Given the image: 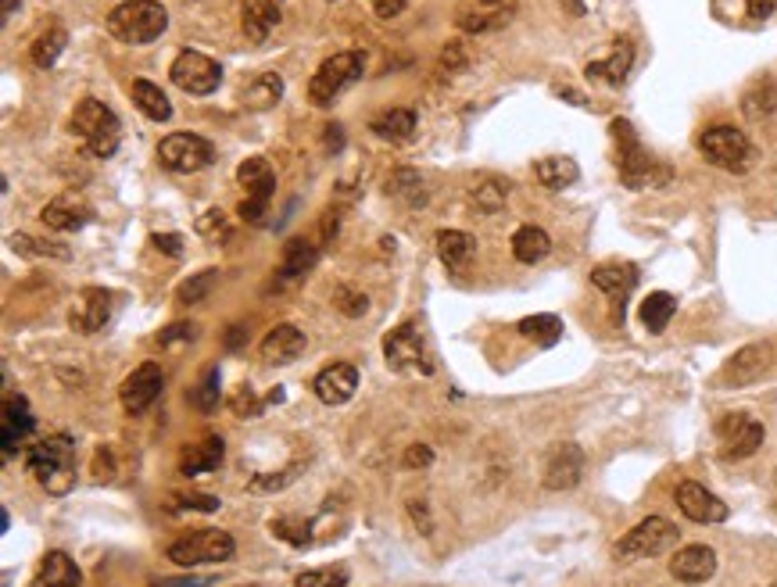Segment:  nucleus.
I'll list each match as a JSON object with an SVG mask.
<instances>
[{
    "label": "nucleus",
    "instance_id": "1",
    "mask_svg": "<svg viewBox=\"0 0 777 587\" xmlns=\"http://www.w3.org/2000/svg\"><path fill=\"white\" fill-rule=\"evenodd\" d=\"M613 137H616V162H620V179H624L627 190H649V187H663L670 183V169L659 162H652L649 154L641 151L638 137L627 119H613Z\"/></svg>",
    "mask_w": 777,
    "mask_h": 587
},
{
    "label": "nucleus",
    "instance_id": "2",
    "mask_svg": "<svg viewBox=\"0 0 777 587\" xmlns=\"http://www.w3.org/2000/svg\"><path fill=\"white\" fill-rule=\"evenodd\" d=\"M29 469L47 494H69L76 484V448L69 437H47L29 451Z\"/></svg>",
    "mask_w": 777,
    "mask_h": 587
},
{
    "label": "nucleus",
    "instance_id": "3",
    "mask_svg": "<svg viewBox=\"0 0 777 587\" xmlns=\"http://www.w3.org/2000/svg\"><path fill=\"white\" fill-rule=\"evenodd\" d=\"M72 133H76V137L86 144V151L97 154V158H111V154L119 151V140H122L119 115H115L104 101H97V97H86V101L72 111Z\"/></svg>",
    "mask_w": 777,
    "mask_h": 587
},
{
    "label": "nucleus",
    "instance_id": "4",
    "mask_svg": "<svg viewBox=\"0 0 777 587\" xmlns=\"http://www.w3.org/2000/svg\"><path fill=\"white\" fill-rule=\"evenodd\" d=\"M169 26V11L158 0H126L108 15V33L122 43H151Z\"/></svg>",
    "mask_w": 777,
    "mask_h": 587
},
{
    "label": "nucleus",
    "instance_id": "5",
    "mask_svg": "<svg viewBox=\"0 0 777 587\" xmlns=\"http://www.w3.org/2000/svg\"><path fill=\"white\" fill-rule=\"evenodd\" d=\"M362 69H366V54L362 51H341L326 58L316 69V76H312V83H308V101L316 108H330L348 86L359 83Z\"/></svg>",
    "mask_w": 777,
    "mask_h": 587
},
{
    "label": "nucleus",
    "instance_id": "6",
    "mask_svg": "<svg viewBox=\"0 0 777 587\" xmlns=\"http://www.w3.org/2000/svg\"><path fill=\"white\" fill-rule=\"evenodd\" d=\"M677 541H681V530H677V523H670V519H663V516H649V519H641L638 527L627 530V534L616 541L613 559L616 562L656 559V555H663L666 548H674Z\"/></svg>",
    "mask_w": 777,
    "mask_h": 587
},
{
    "label": "nucleus",
    "instance_id": "7",
    "mask_svg": "<svg viewBox=\"0 0 777 587\" xmlns=\"http://www.w3.org/2000/svg\"><path fill=\"white\" fill-rule=\"evenodd\" d=\"M699 154L724 172H745L756 158V147L738 126H709L699 137Z\"/></svg>",
    "mask_w": 777,
    "mask_h": 587
},
{
    "label": "nucleus",
    "instance_id": "8",
    "mask_svg": "<svg viewBox=\"0 0 777 587\" xmlns=\"http://www.w3.org/2000/svg\"><path fill=\"white\" fill-rule=\"evenodd\" d=\"M237 552V541H233L226 530H194V534L180 537L169 545V559L176 566H205V562H226Z\"/></svg>",
    "mask_w": 777,
    "mask_h": 587
},
{
    "label": "nucleus",
    "instance_id": "9",
    "mask_svg": "<svg viewBox=\"0 0 777 587\" xmlns=\"http://www.w3.org/2000/svg\"><path fill=\"white\" fill-rule=\"evenodd\" d=\"M237 183L248 190V197L240 201V219L262 222L265 219V208H269V201H273V190H276L273 165L265 162V158H248V162L237 169Z\"/></svg>",
    "mask_w": 777,
    "mask_h": 587
},
{
    "label": "nucleus",
    "instance_id": "10",
    "mask_svg": "<svg viewBox=\"0 0 777 587\" xmlns=\"http://www.w3.org/2000/svg\"><path fill=\"white\" fill-rule=\"evenodd\" d=\"M763 437H767L763 423L745 416V412H731V416H724L717 423V444H720V455H724L727 462L756 455V451L763 448Z\"/></svg>",
    "mask_w": 777,
    "mask_h": 587
},
{
    "label": "nucleus",
    "instance_id": "11",
    "mask_svg": "<svg viewBox=\"0 0 777 587\" xmlns=\"http://www.w3.org/2000/svg\"><path fill=\"white\" fill-rule=\"evenodd\" d=\"M384 358L394 373H430L434 362L427 355V344L419 337L416 323H402L384 337Z\"/></svg>",
    "mask_w": 777,
    "mask_h": 587
},
{
    "label": "nucleus",
    "instance_id": "12",
    "mask_svg": "<svg viewBox=\"0 0 777 587\" xmlns=\"http://www.w3.org/2000/svg\"><path fill=\"white\" fill-rule=\"evenodd\" d=\"M158 158L172 172H197L215 162V147L212 140L197 137V133H169L158 144Z\"/></svg>",
    "mask_w": 777,
    "mask_h": 587
},
{
    "label": "nucleus",
    "instance_id": "13",
    "mask_svg": "<svg viewBox=\"0 0 777 587\" xmlns=\"http://www.w3.org/2000/svg\"><path fill=\"white\" fill-rule=\"evenodd\" d=\"M172 83L180 86V90H187V94H194V97H208V94L219 90L222 69H219V61H212L208 54L183 51L180 58L172 61Z\"/></svg>",
    "mask_w": 777,
    "mask_h": 587
},
{
    "label": "nucleus",
    "instance_id": "14",
    "mask_svg": "<svg viewBox=\"0 0 777 587\" xmlns=\"http://www.w3.org/2000/svg\"><path fill=\"white\" fill-rule=\"evenodd\" d=\"M774 366V348L767 341L745 344L742 351L727 358L724 369H720V383L724 387H749V383L763 380V373Z\"/></svg>",
    "mask_w": 777,
    "mask_h": 587
},
{
    "label": "nucleus",
    "instance_id": "15",
    "mask_svg": "<svg viewBox=\"0 0 777 587\" xmlns=\"http://www.w3.org/2000/svg\"><path fill=\"white\" fill-rule=\"evenodd\" d=\"M165 391V373L158 362H144V366H137L133 373L122 380L119 387V401H122V409L126 412H144L151 409L154 401L162 398Z\"/></svg>",
    "mask_w": 777,
    "mask_h": 587
},
{
    "label": "nucleus",
    "instance_id": "16",
    "mask_svg": "<svg viewBox=\"0 0 777 587\" xmlns=\"http://www.w3.org/2000/svg\"><path fill=\"white\" fill-rule=\"evenodd\" d=\"M674 502L684 512V519H692L699 527H713V523L727 519V505L713 491H706L699 480H681L674 491Z\"/></svg>",
    "mask_w": 777,
    "mask_h": 587
},
{
    "label": "nucleus",
    "instance_id": "17",
    "mask_svg": "<svg viewBox=\"0 0 777 587\" xmlns=\"http://www.w3.org/2000/svg\"><path fill=\"white\" fill-rule=\"evenodd\" d=\"M584 473V451L573 441L555 444L545 459V487L548 491H570V487L581 484Z\"/></svg>",
    "mask_w": 777,
    "mask_h": 587
},
{
    "label": "nucleus",
    "instance_id": "18",
    "mask_svg": "<svg viewBox=\"0 0 777 587\" xmlns=\"http://www.w3.org/2000/svg\"><path fill=\"white\" fill-rule=\"evenodd\" d=\"M90 219H94V208L86 205L79 194L51 197V201L43 205V212H40V222L47 226V230H54V233H76V230H83Z\"/></svg>",
    "mask_w": 777,
    "mask_h": 587
},
{
    "label": "nucleus",
    "instance_id": "19",
    "mask_svg": "<svg viewBox=\"0 0 777 587\" xmlns=\"http://www.w3.org/2000/svg\"><path fill=\"white\" fill-rule=\"evenodd\" d=\"M108 319H111V290H101V287H86L69 312V323L76 333L104 330Z\"/></svg>",
    "mask_w": 777,
    "mask_h": 587
},
{
    "label": "nucleus",
    "instance_id": "20",
    "mask_svg": "<svg viewBox=\"0 0 777 587\" xmlns=\"http://www.w3.org/2000/svg\"><path fill=\"white\" fill-rule=\"evenodd\" d=\"M670 573L681 584H706L717 573V552L709 545H684L681 552H674L670 559Z\"/></svg>",
    "mask_w": 777,
    "mask_h": 587
},
{
    "label": "nucleus",
    "instance_id": "21",
    "mask_svg": "<svg viewBox=\"0 0 777 587\" xmlns=\"http://www.w3.org/2000/svg\"><path fill=\"white\" fill-rule=\"evenodd\" d=\"M516 15V0H477L473 8H466L459 15V29L462 33H491V29H502L509 18Z\"/></svg>",
    "mask_w": 777,
    "mask_h": 587
},
{
    "label": "nucleus",
    "instance_id": "22",
    "mask_svg": "<svg viewBox=\"0 0 777 587\" xmlns=\"http://www.w3.org/2000/svg\"><path fill=\"white\" fill-rule=\"evenodd\" d=\"M258 351H262L265 366H291V362L301 358V351H305V333H301L298 326L283 323V326H276V330L265 333Z\"/></svg>",
    "mask_w": 777,
    "mask_h": 587
},
{
    "label": "nucleus",
    "instance_id": "23",
    "mask_svg": "<svg viewBox=\"0 0 777 587\" xmlns=\"http://www.w3.org/2000/svg\"><path fill=\"white\" fill-rule=\"evenodd\" d=\"M312 387H316V398L326 401V405H344L351 394L359 391V369L348 366V362H333L312 380Z\"/></svg>",
    "mask_w": 777,
    "mask_h": 587
},
{
    "label": "nucleus",
    "instance_id": "24",
    "mask_svg": "<svg viewBox=\"0 0 777 587\" xmlns=\"http://www.w3.org/2000/svg\"><path fill=\"white\" fill-rule=\"evenodd\" d=\"M29 437H33V412H29V401L8 398V405H4V423H0V448H4V455H15Z\"/></svg>",
    "mask_w": 777,
    "mask_h": 587
},
{
    "label": "nucleus",
    "instance_id": "25",
    "mask_svg": "<svg viewBox=\"0 0 777 587\" xmlns=\"http://www.w3.org/2000/svg\"><path fill=\"white\" fill-rule=\"evenodd\" d=\"M631 65H634V47L627 40H616L613 51L606 58L598 61H588V79L591 83H609V86H620L627 76H631Z\"/></svg>",
    "mask_w": 777,
    "mask_h": 587
},
{
    "label": "nucleus",
    "instance_id": "26",
    "mask_svg": "<svg viewBox=\"0 0 777 587\" xmlns=\"http://www.w3.org/2000/svg\"><path fill=\"white\" fill-rule=\"evenodd\" d=\"M280 15V0H240V26H244V36H251L255 43L273 33Z\"/></svg>",
    "mask_w": 777,
    "mask_h": 587
},
{
    "label": "nucleus",
    "instance_id": "27",
    "mask_svg": "<svg viewBox=\"0 0 777 587\" xmlns=\"http://www.w3.org/2000/svg\"><path fill=\"white\" fill-rule=\"evenodd\" d=\"M222 455H226V444L219 434H208L205 441H197L194 448H187L180 455V473L183 477H201V473H212L222 466Z\"/></svg>",
    "mask_w": 777,
    "mask_h": 587
},
{
    "label": "nucleus",
    "instance_id": "28",
    "mask_svg": "<svg viewBox=\"0 0 777 587\" xmlns=\"http://www.w3.org/2000/svg\"><path fill=\"white\" fill-rule=\"evenodd\" d=\"M591 283H595L609 301H616L620 312H624V298L634 290V283H638V269H634V265H624V262L620 265H598L595 273H591Z\"/></svg>",
    "mask_w": 777,
    "mask_h": 587
},
{
    "label": "nucleus",
    "instance_id": "29",
    "mask_svg": "<svg viewBox=\"0 0 777 587\" xmlns=\"http://www.w3.org/2000/svg\"><path fill=\"white\" fill-rule=\"evenodd\" d=\"M319 255H323V244L316 240V233H312V237L287 240V247H283V262H280V276H283V280L305 276L308 269L319 262Z\"/></svg>",
    "mask_w": 777,
    "mask_h": 587
},
{
    "label": "nucleus",
    "instance_id": "30",
    "mask_svg": "<svg viewBox=\"0 0 777 587\" xmlns=\"http://www.w3.org/2000/svg\"><path fill=\"white\" fill-rule=\"evenodd\" d=\"M83 584V573L72 562L69 552H47L36 570V587H79Z\"/></svg>",
    "mask_w": 777,
    "mask_h": 587
},
{
    "label": "nucleus",
    "instance_id": "31",
    "mask_svg": "<svg viewBox=\"0 0 777 587\" xmlns=\"http://www.w3.org/2000/svg\"><path fill=\"white\" fill-rule=\"evenodd\" d=\"M280 97H283V79L276 76V72H258L255 79H248V83L240 86V104L251 111L276 108Z\"/></svg>",
    "mask_w": 777,
    "mask_h": 587
},
{
    "label": "nucleus",
    "instance_id": "32",
    "mask_svg": "<svg viewBox=\"0 0 777 587\" xmlns=\"http://www.w3.org/2000/svg\"><path fill=\"white\" fill-rule=\"evenodd\" d=\"M376 137L387 140V144H405V140L416 133V111L409 108H391V111H380L373 122H369Z\"/></svg>",
    "mask_w": 777,
    "mask_h": 587
},
{
    "label": "nucleus",
    "instance_id": "33",
    "mask_svg": "<svg viewBox=\"0 0 777 587\" xmlns=\"http://www.w3.org/2000/svg\"><path fill=\"white\" fill-rule=\"evenodd\" d=\"M534 179H538L545 190H566L581 179V169H577V162L566 158V154H552V158H541V162L534 165Z\"/></svg>",
    "mask_w": 777,
    "mask_h": 587
},
{
    "label": "nucleus",
    "instance_id": "34",
    "mask_svg": "<svg viewBox=\"0 0 777 587\" xmlns=\"http://www.w3.org/2000/svg\"><path fill=\"white\" fill-rule=\"evenodd\" d=\"M552 251V237H548L541 226H520V230L513 233V255L516 262L523 265H534L541 262V258Z\"/></svg>",
    "mask_w": 777,
    "mask_h": 587
},
{
    "label": "nucleus",
    "instance_id": "35",
    "mask_svg": "<svg viewBox=\"0 0 777 587\" xmlns=\"http://www.w3.org/2000/svg\"><path fill=\"white\" fill-rule=\"evenodd\" d=\"M505 197H509V183H505V179H498V176H480L477 183L470 187L473 212H484V215L502 212Z\"/></svg>",
    "mask_w": 777,
    "mask_h": 587
},
{
    "label": "nucleus",
    "instance_id": "36",
    "mask_svg": "<svg viewBox=\"0 0 777 587\" xmlns=\"http://www.w3.org/2000/svg\"><path fill=\"white\" fill-rule=\"evenodd\" d=\"M774 108H777V83L770 76H760L742 94V111L752 122H760V119H767Z\"/></svg>",
    "mask_w": 777,
    "mask_h": 587
},
{
    "label": "nucleus",
    "instance_id": "37",
    "mask_svg": "<svg viewBox=\"0 0 777 587\" xmlns=\"http://www.w3.org/2000/svg\"><path fill=\"white\" fill-rule=\"evenodd\" d=\"M65 43H69V33H65V26L43 29V33L33 40V47H29V58H33L36 69H54V61L61 58Z\"/></svg>",
    "mask_w": 777,
    "mask_h": 587
},
{
    "label": "nucleus",
    "instance_id": "38",
    "mask_svg": "<svg viewBox=\"0 0 777 587\" xmlns=\"http://www.w3.org/2000/svg\"><path fill=\"white\" fill-rule=\"evenodd\" d=\"M674 312H677V298L666 294V290H656V294H649V298L641 301V323H645L649 333H663L670 326V319H674Z\"/></svg>",
    "mask_w": 777,
    "mask_h": 587
},
{
    "label": "nucleus",
    "instance_id": "39",
    "mask_svg": "<svg viewBox=\"0 0 777 587\" xmlns=\"http://www.w3.org/2000/svg\"><path fill=\"white\" fill-rule=\"evenodd\" d=\"M133 104H137L151 122H165L172 115L169 97H165L154 83H147V79H133Z\"/></svg>",
    "mask_w": 777,
    "mask_h": 587
},
{
    "label": "nucleus",
    "instance_id": "40",
    "mask_svg": "<svg viewBox=\"0 0 777 587\" xmlns=\"http://www.w3.org/2000/svg\"><path fill=\"white\" fill-rule=\"evenodd\" d=\"M470 255H473L470 233H462V230H441L437 233V258H441L444 265L459 269V265L470 262Z\"/></svg>",
    "mask_w": 777,
    "mask_h": 587
},
{
    "label": "nucleus",
    "instance_id": "41",
    "mask_svg": "<svg viewBox=\"0 0 777 587\" xmlns=\"http://www.w3.org/2000/svg\"><path fill=\"white\" fill-rule=\"evenodd\" d=\"M387 194L398 197V201H405L409 208H419L423 201H427L423 179H419V172H412V169H394L391 179H387Z\"/></svg>",
    "mask_w": 777,
    "mask_h": 587
},
{
    "label": "nucleus",
    "instance_id": "42",
    "mask_svg": "<svg viewBox=\"0 0 777 587\" xmlns=\"http://www.w3.org/2000/svg\"><path fill=\"white\" fill-rule=\"evenodd\" d=\"M11 247L26 258H69L72 255L69 247L58 244V240H43V237H33V233H15V237H11Z\"/></svg>",
    "mask_w": 777,
    "mask_h": 587
},
{
    "label": "nucleus",
    "instance_id": "43",
    "mask_svg": "<svg viewBox=\"0 0 777 587\" xmlns=\"http://www.w3.org/2000/svg\"><path fill=\"white\" fill-rule=\"evenodd\" d=\"M520 333L530 337L534 344H541V348H552V344L563 337V323H559L555 315H527L520 323Z\"/></svg>",
    "mask_w": 777,
    "mask_h": 587
},
{
    "label": "nucleus",
    "instance_id": "44",
    "mask_svg": "<svg viewBox=\"0 0 777 587\" xmlns=\"http://www.w3.org/2000/svg\"><path fill=\"white\" fill-rule=\"evenodd\" d=\"M298 473H301L298 462H294V466H287L283 473H255V477H251V484H248V491L251 494H276V491H283L287 484H294V480H298Z\"/></svg>",
    "mask_w": 777,
    "mask_h": 587
},
{
    "label": "nucleus",
    "instance_id": "45",
    "mask_svg": "<svg viewBox=\"0 0 777 587\" xmlns=\"http://www.w3.org/2000/svg\"><path fill=\"white\" fill-rule=\"evenodd\" d=\"M294 587H348V570L344 566H319V570H305Z\"/></svg>",
    "mask_w": 777,
    "mask_h": 587
},
{
    "label": "nucleus",
    "instance_id": "46",
    "mask_svg": "<svg viewBox=\"0 0 777 587\" xmlns=\"http://www.w3.org/2000/svg\"><path fill=\"white\" fill-rule=\"evenodd\" d=\"M219 283V273L215 269H205V273L190 276V280L180 283V301L183 305H197V301H205L212 294V287Z\"/></svg>",
    "mask_w": 777,
    "mask_h": 587
},
{
    "label": "nucleus",
    "instance_id": "47",
    "mask_svg": "<svg viewBox=\"0 0 777 587\" xmlns=\"http://www.w3.org/2000/svg\"><path fill=\"white\" fill-rule=\"evenodd\" d=\"M194 405L201 412L219 409V369L215 366H208L205 373H201V387L194 391Z\"/></svg>",
    "mask_w": 777,
    "mask_h": 587
},
{
    "label": "nucleus",
    "instance_id": "48",
    "mask_svg": "<svg viewBox=\"0 0 777 587\" xmlns=\"http://www.w3.org/2000/svg\"><path fill=\"white\" fill-rule=\"evenodd\" d=\"M333 308L341 315H348V319H359V315L369 308V298L355 287H337L333 290Z\"/></svg>",
    "mask_w": 777,
    "mask_h": 587
},
{
    "label": "nucleus",
    "instance_id": "49",
    "mask_svg": "<svg viewBox=\"0 0 777 587\" xmlns=\"http://www.w3.org/2000/svg\"><path fill=\"white\" fill-rule=\"evenodd\" d=\"M197 233H201V237H208V240H219V244H222V240L233 237V226H230V219L219 212V208H208V212L197 219Z\"/></svg>",
    "mask_w": 777,
    "mask_h": 587
},
{
    "label": "nucleus",
    "instance_id": "50",
    "mask_svg": "<svg viewBox=\"0 0 777 587\" xmlns=\"http://www.w3.org/2000/svg\"><path fill=\"white\" fill-rule=\"evenodd\" d=\"M273 537H283V541H291V545H308L312 541V523H298V519H273L269 523Z\"/></svg>",
    "mask_w": 777,
    "mask_h": 587
},
{
    "label": "nucleus",
    "instance_id": "51",
    "mask_svg": "<svg viewBox=\"0 0 777 587\" xmlns=\"http://www.w3.org/2000/svg\"><path fill=\"white\" fill-rule=\"evenodd\" d=\"M169 509L172 512H215L219 509V498H212V494H172Z\"/></svg>",
    "mask_w": 777,
    "mask_h": 587
},
{
    "label": "nucleus",
    "instance_id": "52",
    "mask_svg": "<svg viewBox=\"0 0 777 587\" xmlns=\"http://www.w3.org/2000/svg\"><path fill=\"white\" fill-rule=\"evenodd\" d=\"M194 337H197V326L176 323V326H169V330H162V337H158V341H162L169 351H183L190 341H194Z\"/></svg>",
    "mask_w": 777,
    "mask_h": 587
},
{
    "label": "nucleus",
    "instance_id": "53",
    "mask_svg": "<svg viewBox=\"0 0 777 587\" xmlns=\"http://www.w3.org/2000/svg\"><path fill=\"white\" fill-rule=\"evenodd\" d=\"M269 401H258L255 394L248 391V387H240L237 394L230 398V409H233V416H240V419H248V416H258V412L265 409Z\"/></svg>",
    "mask_w": 777,
    "mask_h": 587
},
{
    "label": "nucleus",
    "instance_id": "54",
    "mask_svg": "<svg viewBox=\"0 0 777 587\" xmlns=\"http://www.w3.org/2000/svg\"><path fill=\"white\" fill-rule=\"evenodd\" d=\"M94 480H97V484H108V480H115V451H111V448H97L94 451Z\"/></svg>",
    "mask_w": 777,
    "mask_h": 587
},
{
    "label": "nucleus",
    "instance_id": "55",
    "mask_svg": "<svg viewBox=\"0 0 777 587\" xmlns=\"http://www.w3.org/2000/svg\"><path fill=\"white\" fill-rule=\"evenodd\" d=\"M402 462H405V469H427V466H434V451H430L427 444H412V448H405Z\"/></svg>",
    "mask_w": 777,
    "mask_h": 587
},
{
    "label": "nucleus",
    "instance_id": "56",
    "mask_svg": "<svg viewBox=\"0 0 777 587\" xmlns=\"http://www.w3.org/2000/svg\"><path fill=\"white\" fill-rule=\"evenodd\" d=\"M466 65V51H462V43H448L441 51V69L444 72H459Z\"/></svg>",
    "mask_w": 777,
    "mask_h": 587
},
{
    "label": "nucleus",
    "instance_id": "57",
    "mask_svg": "<svg viewBox=\"0 0 777 587\" xmlns=\"http://www.w3.org/2000/svg\"><path fill=\"white\" fill-rule=\"evenodd\" d=\"M215 577H162V580H154L151 587H212Z\"/></svg>",
    "mask_w": 777,
    "mask_h": 587
},
{
    "label": "nucleus",
    "instance_id": "58",
    "mask_svg": "<svg viewBox=\"0 0 777 587\" xmlns=\"http://www.w3.org/2000/svg\"><path fill=\"white\" fill-rule=\"evenodd\" d=\"M154 247H158V251H165L169 258H180L183 255L180 233H154Z\"/></svg>",
    "mask_w": 777,
    "mask_h": 587
},
{
    "label": "nucleus",
    "instance_id": "59",
    "mask_svg": "<svg viewBox=\"0 0 777 587\" xmlns=\"http://www.w3.org/2000/svg\"><path fill=\"white\" fill-rule=\"evenodd\" d=\"M409 516H412V523H416V530H423V534L434 530V519H430V512H427V502H416V498H412Z\"/></svg>",
    "mask_w": 777,
    "mask_h": 587
},
{
    "label": "nucleus",
    "instance_id": "60",
    "mask_svg": "<svg viewBox=\"0 0 777 587\" xmlns=\"http://www.w3.org/2000/svg\"><path fill=\"white\" fill-rule=\"evenodd\" d=\"M405 4H409V0H373V8H376V15H380V18H394V15H402V11H405Z\"/></svg>",
    "mask_w": 777,
    "mask_h": 587
},
{
    "label": "nucleus",
    "instance_id": "61",
    "mask_svg": "<svg viewBox=\"0 0 777 587\" xmlns=\"http://www.w3.org/2000/svg\"><path fill=\"white\" fill-rule=\"evenodd\" d=\"M745 8H749L752 18H770L777 8V0H745Z\"/></svg>",
    "mask_w": 777,
    "mask_h": 587
},
{
    "label": "nucleus",
    "instance_id": "62",
    "mask_svg": "<svg viewBox=\"0 0 777 587\" xmlns=\"http://www.w3.org/2000/svg\"><path fill=\"white\" fill-rule=\"evenodd\" d=\"M15 8H18V0H4V22H8L11 11H15Z\"/></svg>",
    "mask_w": 777,
    "mask_h": 587
},
{
    "label": "nucleus",
    "instance_id": "63",
    "mask_svg": "<svg viewBox=\"0 0 777 587\" xmlns=\"http://www.w3.org/2000/svg\"><path fill=\"white\" fill-rule=\"evenodd\" d=\"M566 4H570V8L577 11V15H581V11H584V8H581V0H566Z\"/></svg>",
    "mask_w": 777,
    "mask_h": 587
},
{
    "label": "nucleus",
    "instance_id": "64",
    "mask_svg": "<svg viewBox=\"0 0 777 587\" xmlns=\"http://www.w3.org/2000/svg\"><path fill=\"white\" fill-rule=\"evenodd\" d=\"M237 587H248V584H237Z\"/></svg>",
    "mask_w": 777,
    "mask_h": 587
}]
</instances>
